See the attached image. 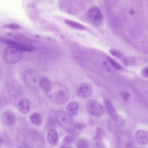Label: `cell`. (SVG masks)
<instances>
[{
  "label": "cell",
  "mask_w": 148,
  "mask_h": 148,
  "mask_svg": "<svg viewBox=\"0 0 148 148\" xmlns=\"http://www.w3.org/2000/svg\"><path fill=\"white\" fill-rule=\"evenodd\" d=\"M88 145L87 140L83 139H80L77 143V148H88Z\"/></svg>",
  "instance_id": "cell-22"
},
{
  "label": "cell",
  "mask_w": 148,
  "mask_h": 148,
  "mask_svg": "<svg viewBox=\"0 0 148 148\" xmlns=\"http://www.w3.org/2000/svg\"><path fill=\"white\" fill-rule=\"evenodd\" d=\"M14 38L17 40V42L21 45H23L25 46L29 47H33L32 46V42L28 38H27L25 36H23L22 35H17L15 36Z\"/></svg>",
  "instance_id": "cell-18"
},
{
  "label": "cell",
  "mask_w": 148,
  "mask_h": 148,
  "mask_svg": "<svg viewBox=\"0 0 148 148\" xmlns=\"http://www.w3.org/2000/svg\"><path fill=\"white\" fill-rule=\"evenodd\" d=\"M135 138L139 144L145 145L148 143V131L145 130H138L135 132Z\"/></svg>",
  "instance_id": "cell-12"
},
{
  "label": "cell",
  "mask_w": 148,
  "mask_h": 148,
  "mask_svg": "<svg viewBox=\"0 0 148 148\" xmlns=\"http://www.w3.org/2000/svg\"><path fill=\"white\" fill-rule=\"evenodd\" d=\"M51 84L52 83L50 82L49 79L46 77H41L39 83V87L45 94H47L51 87Z\"/></svg>",
  "instance_id": "cell-16"
},
{
  "label": "cell",
  "mask_w": 148,
  "mask_h": 148,
  "mask_svg": "<svg viewBox=\"0 0 148 148\" xmlns=\"http://www.w3.org/2000/svg\"><path fill=\"white\" fill-rule=\"evenodd\" d=\"M2 97L5 103L11 105H18L23 98L20 92L10 84L4 86L2 91Z\"/></svg>",
  "instance_id": "cell-2"
},
{
  "label": "cell",
  "mask_w": 148,
  "mask_h": 148,
  "mask_svg": "<svg viewBox=\"0 0 148 148\" xmlns=\"http://www.w3.org/2000/svg\"><path fill=\"white\" fill-rule=\"evenodd\" d=\"M54 103L59 105L65 104L69 99V91L68 88L59 82L52 83L51 87L46 94Z\"/></svg>",
  "instance_id": "cell-1"
},
{
  "label": "cell",
  "mask_w": 148,
  "mask_h": 148,
  "mask_svg": "<svg viewBox=\"0 0 148 148\" xmlns=\"http://www.w3.org/2000/svg\"><path fill=\"white\" fill-rule=\"evenodd\" d=\"M29 120L32 124L38 126V125H40L42 124L43 118L42 115L40 113L35 112L32 113L30 116Z\"/></svg>",
  "instance_id": "cell-19"
},
{
  "label": "cell",
  "mask_w": 148,
  "mask_h": 148,
  "mask_svg": "<svg viewBox=\"0 0 148 148\" xmlns=\"http://www.w3.org/2000/svg\"><path fill=\"white\" fill-rule=\"evenodd\" d=\"M103 102L106 109L109 113L110 117L114 121H117L119 119V114L114 108L111 99L108 97H105L103 98Z\"/></svg>",
  "instance_id": "cell-11"
},
{
  "label": "cell",
  "mask_w": 148,
  "mask_h": 148,
  "mask_svg": "<svg viewBox=\"0 0 148 148\" xmlns=\"http://www.w3.org/2000/svg\"><path fill=\"white\" fill-rule=\"evenodd\" d=\"M73 140V136L71 135H68L64 138L63 143L64 144H65V145H67L69 144L71 142H72Z\"/></svg>",
  "instance_id": "cell-23"
},
{
  "label": "cell",
  "mask_w": 148,
  "mask_h": 148,
  "mask_svg": "<svg viewBox=\"0 0 148 148\" xmlns=\"http://www.w3.org/2000/svg\"><path fill=\"white\" fill-rule=\"evenodd\" d=\"M22 50L14 47L9 46L3 53L4 61L9 64H12L18 62L22 58Z\"/></svg>",
  "instance_id": "cell-5"
},
{
  "label": "cell",
  "mask_w": 148,
  "mask_h": 148,
  "mask_svg": "<svg viewBox=\"0 0 148 148\" xmlns=\"http://www.w3.org/2000/svg\"><path fill=\"white\" fill-rule=\"evenodd\" d=\"M47 140L51 145H57L58 140V135L57 131L54 129L50 130L47 135Z\"/></svg>",
  "instance_id": "cell-17"
},
{
  "label": "cell",
  "mask_w": 148,
  "mask_h": 148,
  "mask_svg": "<svg viewBox=\"0 0 148 148\" xmlns=\"http://www.w3.org/2000/svg\"><path fill=\"white\" fill-rule=\"evenodd\" d=\"M24 143L26 148H47L43 137L36 131L28 132L25 135Z\"/></svg>",
  "instance_id": "cell-3"
},
{
  "label": "cell",
  "mask_w": 148,
  "mask_h": 148,
  "mask_svg": "<svg viewBox=\"0 0 148 148\" xmlns=\"http://www.w3.org/2000/svg\"><path fill=\"white\" fill-rule=\"evenodd\" d=\"M143 74L146 76H148V68L144 69L143 71Z\"/></svg>",
  "instance_id": "cell-26"
},
{
  "label": "cell",
  "mask_w": 148,
  "mask_h": 148,
  "mask_svg": "<svg viewBox=\"0 0 148 148\" xmlns=\"http://www.w3.org/2000/svg\"><path fill=\"white\" fill-rule=\"evenodd\" d=\"M108 59H109V61L110 62V63H112V64L115 68H118V69L121 68V66L119 65V64H117L116 62H115L113 60H112V58H108Z\"/></svg>",
  "instance_id": "cell-25"
},
{
  "label": "cell",
  "mask_w": 148,
  "mask_h": 148,
  "mask_svg": "<svg viewBox=\"0 0 148 148\" xmlns=\"http://www.w3.org/2000/svg\"><path fill=\"white\" fill-rule=\"evenodd\" d=\"M2 122L8 125H12L16 122L15 114L10 110H5L2 114Z\"/></svg>",
  "instance_id": "cell-13"
},
{
  "label": "cell",
  "mask_w": 148,
  "mask_h": 148,
  "mask_svg": "<svg viewBox=\"0 0 148 148\" xmlns=\"http://www.w3.org/2000/svg\"><path fill=\"white\" fill-rule=\"evenodd\" d=\"M117 143L120 148H134V142L132 136L127 132H120L117 135Z\"/></svg>",
  "instance_id": "cell-9"
},
{
  "label": "cell",
  "mask_w": 148,
  "mask_h": 148,
  "mask_svg": "<svg viewBox=\"0 0 148 148\" xmlns=\"http://www.w3.org/2000/svg\"><path fill=\"white\" fill-rule=\"evenodd\" d=\"M18 148H21V147H18Z\"/></svg>",
  "instance_id": "cell-28"
},
{
  "label": "cell",
  "mask_w": 148,
  "mask_h": 148,
  "mask_svg": "<svg viewBox=\"0 0 148 148\" xmlns=\"http://www.w3.org/2000/svg\"><path fill=\"white\" fill-rule=\"evenodd\" d=\"M55 117L60 125L68 132H73L75 129V123L72 117L69 116L66 112L62 110H58L55 113Z\"/></svg>",
  "instance_id": "cell-4"
},
{
  "label": "cell",
  "mask_w": 148,
  "mask_h": 148,
  "mask_svg": "<svg viewBox=\"0 0 148 148\" xmlns=\"http://www.w3.org/2000/svg\"><path fill=\"white\" fill-rule=\"evenodd\" d=\"M5 27H6L8 28H10V29H20V25H18L17 24H14V23L8 24L5 26Z\"/></svg>",
  "instance_id": "cell-24"
},
{
  "label": "cell",
  "mask_w": 148,
  "mask_h": 148,
  "mask_svg": "<svg viewBox=\"0 0 148 148\" xmlns=\"http://www.w3.org/2000/svg\"><path fill=\"white\" fill-rule=\"evenodd\" d=\"M41 77L37 71L34 69H29L26 71L24 76L25 84L30 88H37Z\"/></svg>",
  "instance_id": "cell-6"
},
{
  "label": "cell",
  "mask_w": 148,
  "mask_h": 148,
  "mask_svg": "<svg viewBox=\"0 0 148 148\" xmlns=\"http://www.w3.org/2000/svg\"><path fill=\"white\" fill-rule=\"evenodd\" d=\"M17 106L18 109L21 113L23 114H27L29 112L31 102L27 98H22Z\"/></svg>",
  "instance_id": "cell-14"
},
{
  "label": "cell",
  "mask_w": 148,
  "mask_h": 148,
  "mask_svg": "<svg viewBox=\"0 0 148 148\" xmlns=\"http://www.w3.org/2000/svg\"><path fill=\"white\" fill-rule=\"evenodd\" d=\"M60 148H72V147L71 146H68L67 145H63V146H61Z\"/></svg>",
  "instance_id": "cell-27"
},
{
  "label": "cell",
  "mask_w": 148,
  "mask_h": 148,
  "mask_svg": "<svg viewBox=\"0 0 148 148\" xmlns=\"http://www.w3.org/2000/svg\"><path fill=\"white\" fill-rule=\"evenodd\" d=\"M88 17L92 24L100 25L103 22V15L100 9L97 6L91 8L88 11Z\"/></svg>",
  "instance_id": "cell-8"
},
{
  "label": "cell",
  "mask_w": 148,
  "mask_h": 148,
  "mask_svg": "<svg viewBox=\"0 0 148 148\" xmlns=\"http://www.w3.org/2000/svg\"><path fill=\"white\" fill-rule=\"evenodd\" d=\"M79 105L75 101H72L69 103L66 107V112L71 117H75L77 113Z\"/></svg>",
  "instance_id": "cell-15"
},
{
  "label": "cell",
  "mask_w": 148,
  "mask_h": 148,
  "mask_svg": "<svg viewBox=\"0 0 148 148\" xmlns=\"http://www.w3.org/2000/svg\"><path fill=\"white\" fill-rule=\"evenodd\" d=\"M65 23L67 25L73 27V28H76V29H85L84 26H83L81 24L75 22V21L66 20H65Z\"/></svg>",
  "instance_id": "cell-20"
},
{
  "label": "cell",
  "mask_w": 148,
  "mask_h": 148,
  "mask_svg": "<svg viewBox=\"0 0 148 148\" xmlns=\"http://www.w3.org/2000/svg\"><path fill=\"white\" fill-rule=\"evenodd\" d=\"M92 91L93 89L90 84L83 83L77 88L76 93L77 96L80 98H87L92 94Z\"/></svg>",
  "instance_id": "cell-10"
},
{
  "label": "cell",
  "mask_w": 148,
  "mask_h": 148,
  "mask_svg": "<svg viewBox=\"0 0 148 148\" xmlns=\"http://www.w3.org/2000/svg\"><path fill=\"white\" fill-rule=\"evenodd\" d=\"M104 131H103L102 129L101 128H98L97 131V132H96V135L95 136V139L97 140V141H100L102 139L103 136H104Z\"/></svg>",
  "instance_id": "cell-21"
},
{
  "label": "cell",
  "mask_w": 148,
  "mask_h": 148,
  "mask_svg": "<svg viewBox=\"0 0 148 148\" xmlns=\"http://www.w3.org/2000/svg\"><path fill=\"white\" fill-rule=\"evenodd\" d=\"M86 108L88 113L97 117L102 116L105 112L103 106L98 101L94 99H90L87 101Z\"/></svg>",
  "instance_id": "cell-7"
}]
</instances>
